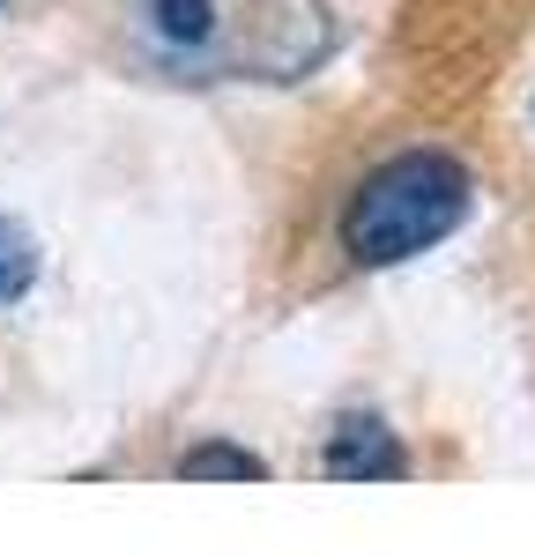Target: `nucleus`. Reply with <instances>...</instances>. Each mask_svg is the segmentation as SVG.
<instances>
[{
  "mask_svg": "<svg viewBox=\"0 0 535 557\" xmlns=\"http://www.w3.org/2000/svg\"><path fill=\"white\" fill-rule=\"evenodd\" d=\"M461 215H469V172L453 157H439V149H409V157H387L350 194V209H343V253L364 260V268H387V260H409V253H424V246H439Z\"/></svg>",
  "mask_w": 535,
  "mask_h": 557,
  "instance_id": "nucleus-1",
  "label": "nucleus"
},
{
  "mask_svg": "<svg viewBox=\"0 0 535 557\" xmlns=\"http://www.w3.org/2000/svg\"><path fill=\"white\" fill-rule=\"evenodd\" d=\"M327 475H372V483H395L409 475V454L395 446V431L372 424V417H343V424L327 431Z\"/></svg>",
  "mask_w": 535,
  "mask_h": 557,
  "instance_id": "nucleus-2",
  "label": "nucleus"
},
{
  "mask_svg": "<svg viewBox=\"0 0 535 557\" xmlns=\"http://www.w3.org/2000/svg\"><path fill=\"white\" fill-rule=\"evenodd\" d=\"M30 275H38V246H30V231L0 215V305L23 298V290H30Z\"/></svg>",
  "mask_w": 535,
  "mask_h": 557,
  "instance_id": "nucleus-3",
  "label": "nucleus"
},
{
  "mask_svg": "<svg viewBox=\"0 0 535 557\" xmlns=\"http://www.w3.org/2000/svg\"><path fill=\"white\" fill-rule=\"evenodd\" d=\"M178 475H231V483H261L268 461H261V454H246V446H194V454L178 461Z\"/></svg>",
  "mask_w": 535,
  "mask_h": 557,
  "instance_id": "nucleus-4",
  "label": "nucleus"
},
{
  "mask_svg": "<svg viewBox=\"0 0 535 557\" xmlns=\"http://www.w3.org/2000/svg\"><path fill=\"white\" fill-rule=\"evenodd\" d=\"M164 8V30L172 38H201L209 30V0H157Z\"/></svg>",
  "mask_w": 535,
  "mask_h": 557,
  "instance_id": "nucleus-5",
  "label": "nucleus"
}]
</instances>
